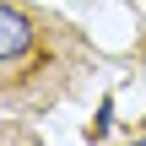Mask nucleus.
<instances>
[{
  "mask_svg": "<svg viewBox=\"0 0 146 146\" xmlns=\"http://www.w3.org/2000/svg\"><path fill=\"white\" fill-rule=\"evenodd\" d=\"M103 70L81 22L38 0H0V114L43 119Z\"/></svg>",
  "mask_w": 146,
  "mask_h": 146,
  "instance_id": "nucleus-1",
  "label": "nucleus"
},
{
  "mask_svg": "<svg viewBox=\"0 0 146 146\" xmlns=\"http://www.w3.org/2000/svg\"><path fill=\"white\" fill-rule=\"evenodd\" d=\"M0 146H43V141H38V130H33V125H22V119H11V114H0Z\"/></svg>",
  "mask_w": 146,
  "mask_h": 146,
  "instance_id": "nucleus-2",
  "label": "nucleus"
},
{
  "mask_svg": "<svg viewBox=\"0 0 146 146\" xmlns=\"http://www.w3.org/2000/svg\"><path fill=\"white\" fill-rule=\"evenodd\" d=\"M119 146H146V119H141V125H135V130H130V135H125Z\"/></svg>",
  "mask_w": 146,
  "mask_h": 146,
  "instance_id": "nucleus-3",
  "label": "nucleus"
},
{
  "mask_svg": "<svg viewBox=\"0 0 146 146\" xmlns=\"http://www.w3.org/2000/svg\"><path fill=\"white\" fill-rule=\"evenodd\" d=\"M141 11H146V0H141Z\"/></svg>",
  "mask_w": 146,
  "mask_h": 146,
  "instance_id": "nucleus-4",
  "label": "nucleus"
}]
</instances>
